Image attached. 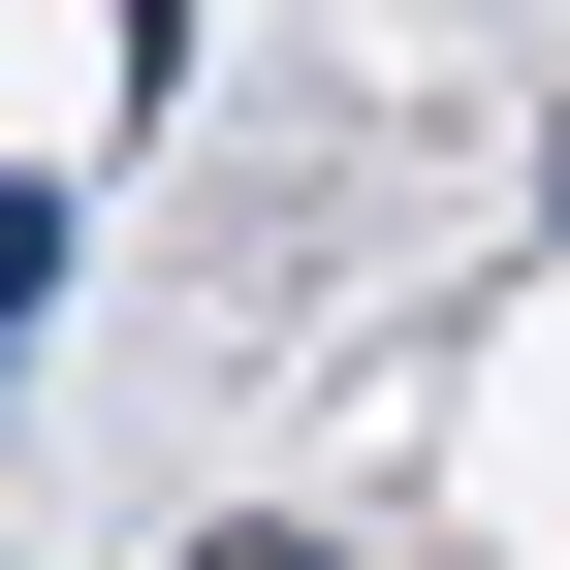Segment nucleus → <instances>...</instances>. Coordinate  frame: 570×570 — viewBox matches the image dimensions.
<instances>
[{
    "label": "nucleus",
    "instance_id": "obj_3",
    "mask_svg": "<svg viewBox=\"0 0 570 570\" xmlns=\"http://www.w3.org/2000/svg\"><path fill=\"white\" fill-rule=\"evenodd\" d=\"M539 190H570V127H539Z\"/></svg>",
    "mask_w": 570,
    "mask_h": 570
},
{
    "label": "nucleus",
    "instance_id": "obj_2",
    "mask_svg": "<svg viewBox=\"0 0 570 570\" xmlns=\"http://www.w3.org/2000/svg\"><path fill=\"white\" fill-rule=\"evenodd\" d=\"M190 570H348V539H285V508H254V539H190Z\"/></svg>",
    "mask_w": 570,
    "mask_h": 570
},
{
    "label": "nucleus",
    "instance_id": "obj_1",
    "mask_svg": "<svg viewBox=\"0 0 570 570\" xmlns=\"http://www.w3.org/2000/svg\"><path fill=\"white\" fill-rule=\"evenodd\" d=\"M32 317H63V190H0V381H32Z\"/></svg>",
    "mask_w": 570,
    "mask_h": 570
}]
</instances>
